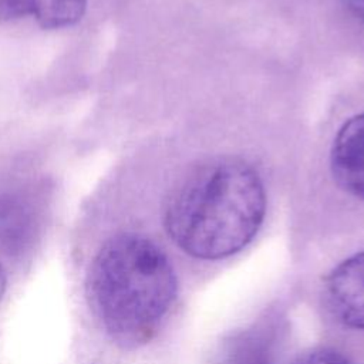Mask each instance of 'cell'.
Listing matches in <instances>:
<instances>
[{
    "instance_id": "cell-10",
    "label": "cell",
    "mask_w": 364,
    "mask_h": 364,
    "mask_svg": "<svg viewBox=\"0 0 364 364\" xmlns=\"http://www.w3.org/2000/svg\"><path fill=\"white\" fill-rule=\"evenodd\" d=\"M6 284H7V279H6V272L3 269V266L0 264V300L4 294V290H6Z\"/></svg>"
},
{
    "instance_id": "cell-2",
    "label": "cell",
    "mask_w": 364,
    "mask_h": 364,
    "mask_svg": "<svg viewBox=\"0 0 364 364\" xmlns=\"http://www.w3.org/2000/svg\"><path fill=\"white\" fill-rule=\"evenodd\" d=\"M176 276L162 249L139 233L109 237L85 279L88 306L107 334L124 347L146 343L176 297Z\"/></svg>"
},
{
    "instance_id": "cell-5",
    "label": "cell",
    "mask_w": 364,
    "mask_h": 364,
    "mask_svg": "<svg viewBox=\"0 0 364 364\" xmlns=\"http://www.w3.org/2000/svg\"><path fill=\"white\" fill-rule=\"evenodd\" d=\"M87 9V0H0V24L33 20L46 30L78 23Z\"/></svg>"
},
{
    "instance_id": "cell-8",
    "label": "cell",
    "mask_w": 364,
    "mask_h": 364,
    "mask_svg": "<svg viewBox=\"0 0 364 364\" xmlns=\"http://www.w3.org/2000/svg\"><path fill=\"white\" fill-rule=\"evenodd\" d=\"M293 364H354L344 354L333 348H314L300 355Z\"/></svg>"
},
{
    "instance_id": "cell-3",
    "label": "cell",
    "mask_w": 364,
    "mask_h": 364,
    "mask_svg": "<svg viewBox=\"0 0 364 364\" xmlns=\"http://www.w3.org/2000/svg\"><path fill=\"white\" fill-rule=\"evenodd\" d=\"M326 297L330 311L341 324L364 331V252L344 259L330 272Z\"/></svg>"
},
{
    "instance_id": "cell-4",
    "label": "cell",
    "mask_w": 364,
    "mask_h": 364,
    "mask_svg": "<svg viewBox=\"0 0 364 364\" xmlns=\"http://www.w3.org/2000/svg\"><path fill=\"white\" fill-rule=\"evenodd\" d=\"M330 165L337 183L364 200V112L350 118L338 129Z\"/></svg>"
},
{
    "instance_id": "cell-9",
    "label": "cell",
    "mask_w": 364,
    "mask_h": 364,
    "mask_svg": "<svg viewBox=\"0 0 364 364\" xmlns=\"http://www.w3.org/2000/svg\"><path fill=\"white\" fill-rule=\"evenodd\" d=\"M346 7L361 21H364V0H343Z\"/></svg>"
},
{
    "instance_id": "cell-1",
    "label": "cell",
    "mask_w": 364,
    "mask_h": 364,
    "mask_svg": "<svg viewBox=\"0 0 364 364\" xmlns=\"http://www.w3.org/2000/svg\"><path fill=\"white\" fill-rule=\"evenodd\" d=\"M266 213L257 172L235 158L195 169L168 200L164 225L175 245L192 257L218 260L242 250Z\"/></svg>"
},
{
    "instance_id": "cell-7",
    "label": "cell",
    "mask_w": 364,
    "mask_h": 364,
    "mask_svg": "<svg viewBox=\"0 0 364 364\" xmlns=\"http://www.w3.org/2000/svg\"><path fill=\"white\" fill-rule=\"evenodd\" d=\"M26 212L23 206L11 199L0 200V235L10 243L24 237L26 232Z\"/></svg>"
},
{
    "instance_id": "cell-6",
    "label": "cell",
    "mask_w": 364,
    "mask_h": 364,
    "mask_svg": "<svg viewBox=\"0 0 364 364\" xmlns=\"http://www.w3.org/2000/svg\"><path fill=\"white\" fill-rule=\"evenodd\" d=\"M225 364H273L269 346L257 337H243L229 350Z\"/></svg>"
}]
</instances>
